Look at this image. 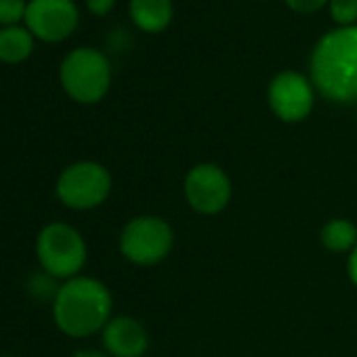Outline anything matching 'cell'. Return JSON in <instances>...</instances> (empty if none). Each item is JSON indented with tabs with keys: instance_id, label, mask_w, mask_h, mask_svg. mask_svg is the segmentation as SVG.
Instances as JSON below:
<instances>
[{
	"instance_id": "cell-13",
	"label": "cell",
	"mask_w": 357,
	"mask_h": 357,
	"mask_svg": "<svg viewBox=\"0 0 357 357\" xmlns=\"http://www.w3.org/2000/svg\"><path fill=\"white\" fill-rule=\"evenodd\" d=\"M321 244L332 252L353 250L357 244V227L344 219H334L321 229Z\"/></svg>"
},
{
	"instance_id": "cell-18",
	"label": "cell",
	"mask_w": 357,
	"mask_h": 357,
	"mask_svg": "<svg viewBox=\"0 0 357 357\" xmlns=\"http://www.w3.org/2000/svg\"><path fill=\"white\" fill-rule=\"evenodd\" d=\"M347 269H349V278L353 280V284H357V244H355V248H353L351 255H349Z\"/></svg>"
},
{
	"instance_id": "cell-14",
	"label": "cell",
	"mask_w": 357,
	"mask_h": 357,
	"mask_svg": "<svg viewBox=\"0 0 357 357\" xmlns=\"http://www.w3.org/2000/svg\"><path fill=\"white\" fill-rule=\"evenodd\" d=\"M330 13L336 24L351 26L357 22V0H332Z\"/></svg>"
},
{
	"instance_id": "cell-8",
	"label": "cell",
	"mask_w": 357,
	"mask_h": 357,
	"mask_svg": "<svg viewBox=\"0 0 357 357\" xmlns=\"http://www.w3.org/2000/svg\"><path fill=\"white\" fill-rule=\"evenodd\" d=\"M26 22L38 38L57 43L74 32L78 11L72 0H32L26 9Z\"/></svg>"
},
{
	"instance_id": "cell-15",
	"label": "cell",
	"mask_w": 357,
	"mask_h": 357,
	"mask_svg": "<svg viewBox=\"0 0 357 357\" xmlns=\"http://www.w3.org/2000/svg\"><path fill=\"white\" fill-rule=\"evenodd\" d=\"M26 17V3L24 0H0V24H17Z\"/></svg>"
},
{
	"instance_id": "cell-1",
	"label": "cell",
	"mask_w": 357,
	"mask_h": 357,
	"mask_svg": "<svg viewBox=\"0 0 357 357\" xmlns=\"http://www.w3.org/2000/svg\"><path fill=\"white\" fill-rule=\"evenodd\" d=\"M311 78L326 99L357 101V28L334 30L317 43L311 55Z\"/></svg>"
},
{
	"instance_id": "cell-19",
	"label": "cell",
	"mask_w": 357,
	"mask_h": 357,
	"mask_svg": "<svg viewBox=\"0 0 357 357\" xmlns=\"http://www.w3.org/2000/svg\"><path fill=\"white\" fill-rule=\"evenodd\" d=\"M76 357H105V355L99 353V351H78Z\"/></svg>"
},
{
	"instance_id": "cell-12",
	"label": "cell",
	"mask_w": 357,
	"mask_h": 357,
	"mask_svg": "<svg viewBox=\"0 0 357 357\" xmlns=\"http://www.w3.org/2000/svg\"><path fill=\"white\" fill-rule=\"evenodd\" d=\"M32 34L24 28L0 30V59L7 63H20L32 53Z\"/></svg>"
},
{
	"instance_id": "cell-2",
	"label": "cell",
	"mask_w": 357,
	"mask_h": 357,
	"mask_svg": "<svg viewBox=\"0 0 357 357\" xmlns=\"http://www.w3.org/2000/svg\"><path fill=\"white\" fill-rule=\"evenodd\" d=\"M55 321L68 336H89L105 328L112 313L109 290L93 278H72L53 305Z\"/></svg>"
},
{
	"instance_id": "cell-9",
	"label": "cell",
	"mask_w": 357,
	"mask_h": 357,
	"mask_svg": "<svg viewBox=\"0 0 357 357\" xmlns=\"http://www.w3.org/2000/svg\"><path fill=\"white\" fill-rule=\"evenodd\" d=\"M269 105L278 118L298 122L309 116L313 107V89L296 72H282L269 86Z\"/></svg>"
},
{
	"instance_id": "cell-6",
	"label": "cell",
	"mask_w": 357,
	"mask_h": 357,
	"mask_svg": "<svg viewBox=\"0 0 357 357\" xmlns=\"http://www.w3.org/2000/svg\"><path fill=\"white\" fill-rule=\"evenodd\" d=\"M122 255L137 265H153L172 248V229L158 217L132 219L120 238Z\"/></svg>"
},
{
	"instance_id": "cell-5",
	"label": "cell",
	"mask_w": 357,
	"mask_h": 357,
	"mask_svg": "<svg viewBox=\"0 0 357 357\" xmlns=\"http://www.w3.org/2000/svg\"><path fill=\"white\" fill-rule=\"evenodd\" d=\"M112 190L109 172L95 162H78L66 168L57 181L59 200L76 211L99 206Z\"/></svg>"
},
{
	"instance_id": "cell-11",
	"label": "cell",
	"mask_w": 357,
	"mask_h": 357,
	"mask_svg": "<svg viewBox=\"0 0 357 357\" xmlns=\"http://www.w3.org/2000/svg\"><path fill=\"white\" fill-rule=\"evenodd\" d=\"M130 17L143 32H162L172 20L170 0H130Z\"/></svg>"
},
{
	"instance_id": "cell-3",
	"label": "cell",
	"mask_w": 357,
	"mask_h": 357,
	"mask_svg": "<svg viewBox=\"0 0 357 357\" xmlns=\"http://www.w3.org/2000/svg\"><path fill=\"white\" fill-rule=\"evenodd\" d=\"M112 70L107 59L95 49H78L70 53L61 66V82L68 95L80 103L103 99L109 89Z\"/></svg>"
},
{
	"instance_id": "cell-16",
	"label": "cell",
	"mask_w": 357,
	"mask_h": 357,
	"mask_svg": "<svg viewBox=\"0 0 357 357\" xmlns=\"http://www.w3.org/2000/svg\"><path fill=\"white\" fill-rule=\"evenodd\" d=\"M286 3L296 13H315L328 3V0H286Z\"/></svg>"
},
{
	"instance_id": "cell-4",
	"label": "cell",
	"mask_w": 357,
	"mask_h": 357,
	"mask_svg": "<svg viewBox=\"0 0 357 357\" xmlns=\"http://www.w3.org/2000/svg\"><path fill=\"white\" fill-rule=\"evenodd\" d=\"M36 252L43 269L53 278H74L86 261L82 236L66 223L47 225L38 236Z\"/></svg>"
},
{
	"instance_id": "cell-7",
	"label": "cell",
	"mask_w": 357,
	"mask_h": 357,
	"mask_svg": "<svg viewBox=\"0 0 357 357\" xmlns=\"http://www.w3.org/2000/svg\"><path fill=\"white\" fill-rule=\"evenodd\" d=\"M185 198L202 215L221 213L231 198V183L225 170L215 164H200L185 178Z\"/></svg>"
},
{
	"instance_id": "cell-10",
	"label": "cell",
	"mask_w": 357,
	"mask_h": 357,
	"mask_svg": "<svg viewBox=\"0 0 357 357\" xmlns=\"http://www.w3.org/2000/svg\"><path fill=\"white\" fill-rule=\"evenodd\" d=\"M103 344L114 357H141L147 349V332L132 317H116L103 328Z\"/></svg>"
},
{
	"instance_id": "cell-17",
	"label": "cell",
	"mask_w": 357,
	"mask_h": 357,
	"mask_svg": "<svg viewBox=\"0 0 357 357\" xmlns=\"http://www.w3.org/2000/svg\"><path fill=\"white\" fill-rule=\"evenodd\" d=\"M114 3H116V0H86L89 9H91L95 15H105V13H109V9L114 7Z\"/></svg>"
}]
</instances>
